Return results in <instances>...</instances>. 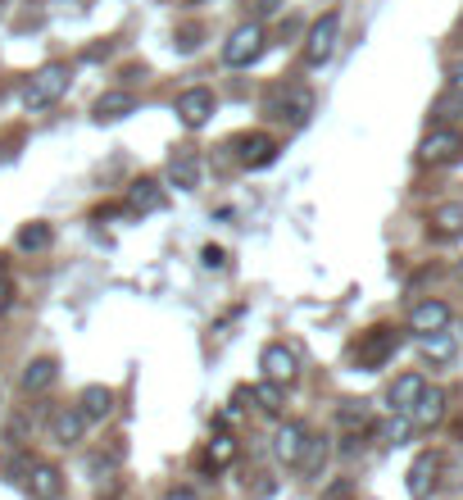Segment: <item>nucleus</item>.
<instances>
[{"instance_id": "obj_1", "label": "nucleus", "mask_w": 463, "mask_h": 500, "mask_svg": "<svg viewBox=\"0 0 463 500\" xmlns=\"http://www.w3.org/2000/svg\"><path fill=\"white\" fill-rule=\"evenodd\" d=\"M69 64H60V60H51V64H42L33 78H28V87H24V110L28 114H37V110H51L64 92H69Z\"/></svg>"}, {"instance_id": "obj_2", "label": "nucleus", "mask_w": 463, "mask_h": 500, "mask_svg": "<svg viewBox=\"0 0 463 500\" xmlns=\"http://www.w3.org/2000/svg\"><path fill=\"white\" fill-rule=\"evenodd\" d=\"M264 51H268V33H264L259 24H241V28L227 37V46H223V64H227V69H250Z\"/></svg>"}, {"instance_id": "obj_3", "label": "nucleus", "mask_w": 463, "mask_h": 500, "mask_svg": "<svg viewBox=\"0 0 463 500\" xmlns=\"http://www.w3.org/2000/svg\"><path fill=\"white\" fill-rule=\"evenodd\" d=\"M400 350V332L395 328H368L354 346V364L359 368H381L391 355Z\"/></svg>"}, {"instance_id": "obj_4", "label": "nucleus", "mask_w": 463, "mask_h": 500, "mask_svg": "<svg viewBox=\"0 0 463 500\" xmlns=\"http://www.w3.org/2000/svg\"><path fill=\"white\" fill-rule=\"evenodd\" d=\"M336 37H341V15H323L309 28V37H304V64L309 69H323L332 60V51H336Z\"/></svg>"}, {"instance_id": "obj_5", "label": "nucleus", "mask_w": 463, "mask_h": 500, "mask_svg": "<svg viewBox=\"0 0 463 500\" xmlns=\"http://www.w3.org/2000/svg\"><path fill=\"white\" fill-rule=\"evenodd\" d=\"M214 92L209 87H187L178 101H173V114L182 119V128H205L209 123V114H214Z\"/></svg>"}, {"instance_id": "obj_6", "label": "nucleus", "mask_w": 463, "mask_h": 500, "mask_svg": "<svg viewBox=\"0 0 463 500\" xmlns=\"http://www.w3.org/2000/svg\"><path fill=\"white\" fill-rule=\"evenodd\" d=\"M458 151H463V137H458L454 128H436V132L422 137L418 160H422V164H449V160H458Z\"/></svg>"}, {"instance_id": "obj_7", "label": "nucleus", "mask_w": 463, "mask_h": 500, "mask_svg": "<svg viewBox=\"0 0 463 500\" xmlns=\"http://www.w3.org/2000/svg\"><path fill=\"white\" fill-rule=\"evenodd\" d=\"M440 464H445V459H440L436 450H422V455L409 464V482H404V486H409V495H413V500H427V495L436 491Z\"/></svg>"}, {"instance_id": "obj_8", "label": "nucleus", "mask_w": 463, "mask_h": 500, "mask_svg": "<svg viewBox=\"0 0 463 500\" xmlns=\"http://www.w3.org/2000/svg\"><path fill=\"white\" fill-rule=\"evenodd\" d=\"M259 368H264V377L268 382H291L295 377V368H300V359H295V350L291 346H282V341H273V346H264L259 350Z\"/></svg>"}, {"instance_id": "obj_9", "label": "nucleus", "mask_w": 463, "mask_h": 500, "mask_svg": "<svg viewBox=\"0 0 463 500\" xmlns=\"http://www.w3.org/2000/svg\"><path fill=\"white\" fill-rule=\"evenodd\" d=\"M304 446H309V427L295 423V418H286V423L273 432V455H277L282 464H300Z\"/></svg>"}, {"instance_id": "obj_10", "label": "nucleus", "mask_w": 463, "mask_h": 500, "mask_svg": "<svg viewBox=\"0 0 463 500\" xmlns=\"http://www.w3.org/2000/svg\"><path fill=\"white\" fill-rule=\"evenodd\" d=\"M96 123H123L128 114H137V96L132 92H123V87H114V92H101V101H96Z\"/></svg>"}, {"instance_id": "obj_11", "label": "nucleus", "mask_w": 463, "mask_h": 500, "mask_svg": "<svg viewBox=\"0 0 463 500\" xmlns=\"http://www.w3.org/2000/svg\"><path fill=\"white\" fill-rule=\"evenodd\" d=\"M422 391H427V377H422V373H400V377L391 382V391H386V405H391L395 414H409Z\"/></svg>"}, {"instance_id": "obj_12", "label": "nucleus", "mask_w": 463, "mask_h": 500, "mask_svg": "<svg viewBox=\"0 0 463 500\" xmlns=\"http://www.w3.org/2000/svg\"><path fill=\"white\" fill-rule=\"evenodd\" d=\"M409 328H413L418 337L449 328V305H445V300H418V305L409 309Z\"/></svg>"}, {"instance_id": "obj_13", "label": "nucleus", "mask_w": 463, "mask_h": 500, "mask_svg": "<svg viewBox=\"0 0 463 500\" xmlns=\"http://www.w3.org/2000/svg\"><path fill=\"white\" fill-rule=\"evenodd\" d=\"M82 432H87V418H82V409H78V405H64V409H55V414H51V436H55L60 446H78V441H82Z\"/></svg>"}, {"instance_id": "obj_14", "label": "nucleus", "mask_w": 463, "mask_h": 500, "mask_svg": "<svg viewBox=\"0 0 463 500\" xmlns=\"http://www.w3.org/2000/svg\"><path fill=\"white\" fill-rule=\"evenodd\" d=\"M28 491H33V500H60L64 495V473L55 464H33L28 468Z\"/></svg>"}, {"instance_id": "obj_15", "label": "nucleus", "mask_w": 463, "mask_h": 500, "mask_svg": "<svg viewBox=\"0 0 463 500\" xmlns=\"http://www.w3.org/2000/svg\"><path fill=\"white\" fill-rule=\"evenodd\" d=\"M309 114H313V92H309V87H291V92L277 101V119H286L291 128L309 123Z\"/></svg>"}, {"instance_id": "obj_16", "label": "nucleus", "mask_w": 463, "mask_h": 500, "mask_svg": "<svg viewBox=\"0 0 463 500\" xmlns=\"http://www.w3.org/2000/svg\"><path fill=\"white\" fill-rule=\"evenodd\" d=\"M169 182H173L178 191H196V187H200V155H196V151H178V155L169 160Z\"/></svg>"}, {"instance_id": "obj_17", "label": "nucleus", "mask_w": 463, "mask_h": 500, "mask_svg": "<svg viewBox=\"0 0 463 500\" xmlns=\"http://www.w3.org/2000/svg\"><path fill=\"white\" fill-rule=\"evenodd\" d=\"M78 409H82V418H87V423H105V418L114 414V391H110V387H101V382H92V387L78 396Z\"/></svg>"}, {"instance_id": "obj_18", "label": "nucleus", "mask_w": 463, "mask_h": 500, "mask_svg": "<svg viewBox=\"0 0 463 500\" xmlns=\"http://www.w3.org/2000/svg\"><path fill=\"white\" fill-rule=\"evenodd\" d=\"M128 210H132V214H155V210H164L159 182H155V178H137V182L128 187Z\"/></svg>"}, {"instance_id": "obj_19", "label": "nucleus", "mask_w": 463, "mask_h": 500, "mask_svg": "<svg viewBox=\"0 0 463 500\" xmlns=\"http://www.w3.org/2000/svg\"><path fill=\"white\" fill-rule=\"evenodd\" d=\"M409 418H413V427H436V423L445 418V391H440V387H427V391L418 396V405L409 409Z\"/></svg>"}, {"instance_id": "obj_20", "label": "nucleus", "mask_w": 463, "mask_h": 500, "mask_svg": "<svg viewBox=\"0 0 463 500\" xmlns=\"http://www.w3.org/2000/svg\"><path fill=\"white\" fill-rule=\"evenodd\" d=\"M273 160H277V142L268 132H255V137L241 142V164L246 169H268Z\"/></svg>"}, {"instance_id": "obj_21", "label": "nucleus", "mask_w": 463, "mask_h": 500, "mask_svg": "<svg viewBox=\"0 0 463 500\" xmlns=\"http://www.w3.org/2000/svg\"><path fill=\"white\" fill-rule=\"evenodd\" d=\"M418 350H422L431 364H454L458 341L449 337V328H440V332H422V337H418Z\"/></svg>"}, {"instance_id": "obj_22", "label": "nucleus", "mask_w": 463, "mask_h": 500, "mask_svg": "<svg viewBox=\"0 0 463 500\" xmlns=\"http://www.w3.org/2000/svg\"><path fill=\"white\" fill-rule=\"evenodd\" d=\"M55 377H60V364L51 355H42L24 368V391H46V387H55Z\"/></svg>"}, {"instance_id": "obj_23", "label": "nucleus", "mask_w": 463, "mask_h": 500, "mask_svg": "<svg viewBox=\"0 0 463 500\" xmlns=\"http://www.w3.org/2000/svg\"><path fill=\"white\" fill-rule=\"evenodd\" d=\"M14 241H19V250H33V255H37V250H51L55 232H51V223H42V219H37V223H24Z\"/></svg>"}, {"instance_id": "obj_24", "label": "nucleus", "mask_w": 463, "mask_h": 500, "mask_svg": "<svg viewBox=\"0 0 463 500\" xmlns=\"http://www.w3.org/2000/svg\"><path fill=\"white\" fill-rule=\"evenodd\" d=\"M250 396L259 400V409H264V414H282V400H286L282 382H268V377H264V382H259V387H255Z\"/></svg>"}, {"instance_id": "obj_25", "label": "nucleus", "mask_w": 463, "mask_h": 500, "mask_svg": "<svg viewBox=\"0 0 463 500\" xmlns=\"http://www.w3.org/2000/svg\"><path fill=\"white\" fill-rule=\"evenodd\" d=\"M431 223H436L440 237H458V232H463V205H440V210L431 214Z\"/></svg>"}, {"instance_id": "obj_26", "label": "nucleus", "mask_w": 463, "mask_h": 500, "mask_svg": "<svg viewBox=\"0 0 463 500\" xmlns=\"http://www.w3.org/2000/svg\"><path fill=\"white\" fill-rule=\"evenodd\" d=\"M232 455H236V441H232V436H214V441H209V450H205V468H214V473H218Z\"/></svg>"}, {"instance_id": "obj_27", "label": "nucleus", "mask_w": 463, "mask_h": 500, "mask_svg": "<svg viewBox=\"0 0 463 500\" xmlns=\"http://www.w3.org/2000/svg\"><path fill=\"white\" fill-rule=\"evenodd\" d=\"M323 459H327V436H309V446H304V455H300V468L313 477V473L323 468Z\"/></svg>"}, {"instance_id": "obj_28", "label": "nucleus", "mask_w": 463, "mask_h": 500, "mask_svg": "<svg viewBox=\"0 0 463 500\" xmlns=\"http://www.w3.org/2000/svg\"><path fill=\"white\" fill-rule=\"evenodd\" d=\"M336 418H341V427H368V405L363 400H345L341 409H336Z\"/></svg>"}, {"instance_id": "obj_29", "label": "nucleus", "mask_w": 463, "mask_h": 500, "mask_svg": "<svg viewBox=\"0 0 463 500\" xmlns=\"http://www.w3.org/2000/svg\"><path fill=\"white\" fill-rule=\"evenodd\" d=\"M409 432H413V418H409V414H395V418L381 427L386 446H404V441H409Z\"/></svg>"}, {"instance_id": "obj_30", "label": "nucleus", "mask_w": 463, "mask_h": 500, "mask_svg": "<svg viewBox=\"0 0 463 500\" xmlns=\"http://www.w3.org/2000/svg\"><path fill=\"white\" fill-rule=\"evenodd\" d=\"M431 119H440V123L445 119H463V92H449L445 101H436V114Z\"/></svg>"}, {"instance_id": "obj_31", "label": "nucleus", "mask_w": 463, "mask_h": 500, "mask_svg": "<svg viewBox=\"0 0 463 500\" xmlns=\"http://www.w3.org/2000/svg\"><path fill=\"white\" fill-rule=\"evenodd\" d=\"M273 491H277V482H273L268 473H255V482H246V495H250V500H268Z\"/></svg>"}, {"instance_id": "obj_32", "label": "nucleus", "mask_w": 463, "mask_h": 500, "mask_svg": "<svg viewBox=\"0 0 463 500\" xmlns=\"http://www.w3.org/2000/svg\"><path fill=\"white\" fill-rule=\"evenodd\" d=\"M10 305H14V282H10V273H0V319L10 314Z\"/></svg>"}, {"instance_id": "obj_33", "label": "nucleus", "mask_w": 463, "mask_h": 500, "mask_svg": "<svg viewBox=\"0 0 463 500\" xmlns=\"http://www.w3.org/2000/svg\"><path fill=\"white\" fill-rule=\"evenodd\" d=\"M350 491H354V486H350V482L341 477V482H332V486L323 491V500H350Z\"/></svg>"}, {"instance_id": "obj_34", "label": "nucleus", "mask_w": 463, "mask_h": 500, "mask_svg": "<svg viewBox=\"0 0 463 500\" xmlns=\"http://www.w3.org/2000/svg\"><path fill=\"white\" fill-rule=\"evenodd\" d=\"M205 269H227V255L218 246H205Z\"/></svg>"}, {"instance_id": "obj_35", "label": "nucleus", "mask_w": 463, "mask_h": 500, "mask_svg": "<svg viewBox=\"0 0 463 500\" xmlns=\"http://www.w3.org/2000/svg\"><path fill=\"white\" fill-rule=\"evenodd\" d=\"M449 92H463V64L449 69Z\"/></svg>"}, {"instance_id": "obj_36", "label": "nucleus", "mask_w": 463, "mask_h": 500, "mask_svg": "<svg viewBox=\"0 0 463 500\" xmlns=\"http://www.w3.org/2000/svg\"><path fill=\"white\" fill-rule=\"evenodd\" d=\"M169 500H191V491L182 486V491H169Z\"/></svg>"}, {"instance_id": "obj_37", "label": "nucleus", "mask_w": 463, "mask_h": 500, "mask_svg": "<svg viewBox=\"0 0 463 500\" xmlns=\"http://www.w3.org/2000/svg\"><path fill=\"white\" fill-rule=\"evenodd\" d=\"M458 278H463V260H458Z\"/></svg>"}, {"instance_id": "obj_38", "label": "nucleus", "mask_w": 463, "mask_h": 500, "mask_svg": "<svg viewBox=\"0 0 463 500\" xmlns=\"http://www.w3.org/2000/svg\"><path fill=\"white\" fill-rule=\"evenodd\" d=\"M0 5H5V0H0Z\"/></svg>"}]
</instances>
